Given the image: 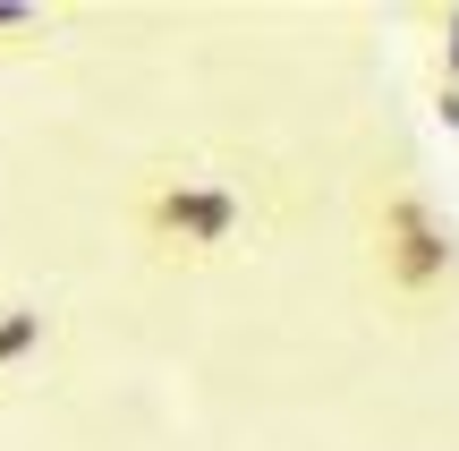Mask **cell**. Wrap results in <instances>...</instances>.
<instances>
[{
	"label": "cell",
	"mask_w": 459,
	"mask_h": 451,
	"mask_svg": "<svg viewBox=\"0 0 459 451\" xmlns=\"http://www.w3.org/2000/svg\"><path fill=\"white\" fill-rule=\"evenodd\" d=\"M417 26L434 34V77L459 85V0H434V9H417Z\"/></svg>",
	"instance_id": "cell-4"
},
{
	"label": "cell",
	"mask_w": 459,
	"mask_h": 451,
	"mask_svg": "<svg viewBox=\"0 0 459 451\" xmlns=\"http://www.w3.org/2000/svg\"><path fill=\"white\" fill-rule=\"evenodd\" d=\"M9 34H34V9H0V43Z\"/></svg>",
	"instance_id": "cell-6"
},
{
	"label": "cell",
	"mask_w": 459,
	"mask_h": 451,
	"mask_svg": "<svg viewBox=\"0 0 459 451\" xmlns=\"http://www.w3.org/2000/svg\"><path fill=\"white\" fill-rule=\"evenodd\" d=\"M128 221L145 239L153 265H221L247 230H255V196H247L230 170H204V162H162L136 179L128 196Z\"/></svg>",
	"instance_id": "cell-2"
},
{
	"label": "cell",
	"mask_w": 459,
	"mask_h": 451,
	"mask_svg": "<svg viewBox=\"0 0 459 451\" xmlns=\"http://www.w3.org/2000/svg\"><path fill=\"white\" fill-rule=\"evenodd\" d=\"M426 94H434V119H443V128H459V85H443V77H426Z\"/></svg>",
	"instance_id": "cell-5"
},
{
	"label": "cell",
	"mask_w": 459,
	"mask_h": 451,
	"mask_svg": "<svg viewBox=\"0 0 459 451\" xmlns=\"http://www.w3.org/2000/svg\"><path fill=\"white\" fill-rule=\"evenodd\" d=\"M51 350V307L43 299H0V392L26 384Z\"/></svg>",
	"instance_id": "cell-3"
},
{
	"label": "cell",
	"mask_w": 459,
	"mask_h": 451,
	"mask_svg": "<svg viewBox=\"0 0 459 451\" xmlns=\"http://www.w3.org/2000/svg\"><path fill=\"white\" fill-rule=\"evenodd\" d=\"M358 256H366V290L392 307L400 324H426L459 299V230L434 204V187L409 162L366 170L358 187Z\"/></svg>",
	"instance_id": "cell-1"
}]
</instances>
